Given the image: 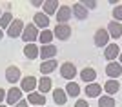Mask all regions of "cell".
Here are the masks:
<instances>
[{"instance_id":"277c9868","label":"cell","mask_w":122,"mask_h":107,"mask_svg":"<svg viewBox=\"0 0 122 107\" xmlns=\"http://www.w3.org/2000/svg\"><path fill=\"white\" fill-rule=\"evenodd\" d=\"M111 36L107 33V29H97V33L93 35V40H95V46L97 47H107V40H109Z\"/></svg>"},{"instance_id":"e0dca14e","label":"cell","mask_w":122,"mask_h":107,"mask_svg":"<svg viewBox=\"0 0 122 107\" xmlns=\"http://www.w3.org/2000/svg\"><path fill=\"white\" fill-rule=\"evenodd\" d=\"M80 80L87 82V84H95V80H97V71H95L93 67H84L80 71Z\"/></svg>"},{"instance_id":"74e56055","label":"cell","mask_w":122,"mask_h":107,"mask_svg":"<svg viewBox=\"0 0 122 107\" xmlns=\"http://www.w3.org/2000/svg\"><path fill=\"white\" fill-rule=\"evenodd\" d=\"M0 16H2V9H0Z\"/></svg>"},{"instance_id":"4316f807","label":"cell","mask_w":122,"mask_h":107,"mask_svg":"<svg viewBox=\"0 0 122 107\" xmlns=\"http://www.w3.org/2000/svg\"><path fill=\"white\" fill-rule=\"evenodd\" d=\"M53 38H55V35H53V31H49V29H44L40 33V36H38V40H40L44 46H49Z\"/></svg>"},{"instance_id":"836d02e7","label":"cell","mask_w":122,"mask_h":107,"mask_svg":"<svg viewBox=\"0 0 122 107\" xmlns=\"http://www.w3.org/2000/svg\"><path fill=\"white\" fill-rule=\"evenodd\" d=\"M15 107H27V100H20V102L16 103Z\"/></svg>"},{"instance_id":"9a60e30c","label":"cell","mask_w":122,"mask_h":107,"mask_svg":"<svg viewBox=\"0 0 122 107\" xmlns=\"http://www.w3.org/2000/svg\"><path fill=\"white\" fill-rule=\"evenodd\" d=\"M58 7H60V4H58V0H47V2H44V5H42V13L47 16H53L56 15V11H58Z\"/></svg>"},{"instance_id":"d6a6232c","label":"cell","mask_w":122,"mask_h":107,"mask_svg":"<svg viewBox=\"0 0 122 107\" xmlns=\"http://www.w3.org/2000/svg\"><path fill=\"white\" fill-rule=\"evenodd\" d=\"M5 94H7V93H5L4 89H2V87H0V105H2V102H4V98H5Z\"/></svg>"},{"instance_id":"3957f363","label":"cell","mask_w":122,"mask_h":107,"mask_svg":"<svg viewBox=\"0 0 122 107\" xmlns=\"http://www.w3.org/2000/svg\"><path fill=\"white\" fill-rule=\"evenodd\" d=\"M53 35H55V38L66 42V40H69V36H71V27L67 26V24H56Z\"/></svg>"},{"instance_id":"2e32d148","label":"cell","mask_w":122,"mask_h":107,"mask_svg":"<svg viewBox=\"0 0 122 107\" xmlns=\"http://www.w3.org/2000/svg\"><path fill=\"white\" fill-rule=\"evenodd\" d=\"M5 80L9 82V84H16V82L20 80V67L16 65H11L5 69Z\"/></svg>"},{"instance_id":"ac0fdd59","label":"cell","mask_w":122,"mask_h":107,"mask_svg":"<svg viewBox=\"0 0 122 107\" xmlns=\"http://www.w3.org/2000/svg\"><path fill=\"white\" fill-rule=\"evenodd\" d=\"M118 55H120V49H118L117 44H107V47L104 49V56H106V60H109V62L118 58Z\"/></svg>"},{"instance_id":"ffe728a7","label":"cell","mask_w":122,"mask_h":107,"mask_svg":"<svg viewBox=\"0 0 122 107\" xmlns=\"http://www.w3.org/2000/svg\"><path fill=\"white\" fill-rule=\"evenodd\" d=\"M56 67H58V64H56V60H46L40 64V73L44 74V76H47V74H51V73L55 71Z\"/></svg>"},{"instance_id":"5bb4252c","label":"cell","mask_w":122,"mask_h":107,"mask_svg":"<svg viewBox=\"0 0 122 107\" xmlns=\"http://www.w3.org/2000/svg\"><path fill=\"white\" fill-rule=\"evenodd\" d=\"M27 103H31L33 107H44V103H46V96L44 94H40V93H29L27 94Z\"/></svg>"},{"instance_id":"4fadbf2b","label":"cell","mask_w":122,"mask_h":107,"mask_svg":"<svg viewBox=\"0 0 122 107\" xmlns=\"http://www.w3.org/2000/svg\"><path fill=\"white\" fill-rule=\"evenodd\" d=\"M33 24L44 31V29H47V26H49V16L44 15L42 11H38V13H35V16H33Z\"/></svg>"},{"instance_id":"4dcf8cb0","label":"cell","mask_w":122,"mask_h":107,"mask_svg":"<svg viewBox=\"0 0 122 107\" xmlns=\"http://www.w3.org/2000/svg\"><path fill=\"white\" fill-rule=\"evenodd\" d=\"M75 107H89V103L86 100H76L75 102Z\"/></svg>"},{"instance_id":"d6986e66","label":"cell","mask_w":122,"mask_h":107,"mask_svg":"<svg viewBox=\"0 0 122 107\" xmlns=\"http://www.w3.org/2000/svg\"><path fill=\"white\" fill-rule=\"evenodd\" d=\"M107 33H109L111 38H120V36H122V24H120V22L111 20L109 24H107Z\"/></svg>"},{"instance_id":"f546056e","label":"cell","mask_w":122,"mask_h":107,"mask_svg":"<svg viewBox=\"0 0 122 107\" xmlns=\"http://www.w3.org/2000/svg\"><path fill=\"white\" fill-rule=\"evenodd\" d=\"M80 4L84 5L87 11H89V9H95V7H97V2H95V0H82Z\"/></svg>"},{"instance_id":"7a4b0ae2","label":"cell","mask_w":122,"mask_h":107,"mask_svg":"<svg viewBox=\"0 0 122 107\" xmlns=\"http://www.w3.org/2000/svg\"><path fill=\"white\" fill-rule=\"evenodd\" d=\"M24 27H25L24 22H22L20 18H15V20H13V24L7 27V36H9V38H18V36H22Z\"/></svg>"},{"instance_id":"603a6c76","label":"cell","mask_w":122,"mask_h":107,"mask_svg":"<svg viewBox=\"0 0 122 107\" xmlns=\"http://www.w3.org/2000/svg\"><path fill=\"white\" fill-rule=\"evenodd\" d=\"M51 87H53V80H51L49 76H42L40 80H38V93H40V94L49 93Z\"/></svg>"},{"instance_id":"52a82bcc","label":"cell","mask_w":122,"mask_h":107,"mask_svg":"<svg viewBox=\"0 0 122 107\" xmlns=\"http://www.w3.org/2000/svg\"><path fill=\"white\" fill-rule=\"evenodd\" d=\"M106 74L109 76V80H117L118 76L122 74V65L120 62H109L106 67Z\"/></svg>"},{"instance_id":"8fae6325","label":"cell","mask_w":122,"mask_h":107,"mask_svg":"<svg viewBox=\"0 0 122 107\" xmlns=\"http://www.w3.org/2000/svg\"><path fill=\"white\" fill-rule=\"evenodd\" d=\"M71 11H73V16H75L76 20H86L87 15H89V11H87L80 2H75V4L71 5Z\"/></svg>"},{"instance_id":"8992f818","label":"cell","mask_w":122,"mask_h":107,"mask_svg":"<svg viewBox=\"0 0 122 107\" xmlns=\"http://www.w3.org/2000/svg\"><path fill=\"white\" fill-rule=\"evenodd\" d=\"M60 76L66 78V80H73V78L76 76L75 64H71V62H64V64L60 65Z\"/></svg>"},{"instance_id":"8d00e7d4","label":"cell","mask_w":122,"mask_h":107,"mask_svg":"<svg viewBox=\"0 0 122 107\" xmlns=\"http://www.w3.org/2000/svg\"><path fill=\"white\" fill-rule=\"evenodd\" d=\"M0 107H7V105H4V103H2V105H0Z\"/></svg>"},{"instance_id":"484cf974","label":"cell","mask_w":122,"mask_h":107,"mask_svg":"<svg viewBox=\"0 0 122 107\" xmlns=\"http://www.w3.org/2000/svg\"><path fill=\"white\" fill-rule=\"evenodd\" d=\"M13 20H15V18H13V15H11L9 11L4 13V15L0 16V29H7V27L13 24Z\"/></svg>"},{"instance_id":"d4e9b609","label":"cell","mask_w":122,"mask_h":107,"mask_svg":"<svg viewBox=\"0 0 122 107\" xmlns=\"http://www.w3.org/2000/svg\"><path fill=\"white\" fill-rule=\"evenodd\" d=\"M66 94H67V96H75L76 100H78L80 87H78V84H76V82H67V85H66Z\"/></svg>"},{"instance_id":"ba28073f","label":"cell","mask_w":122,"mask_h":107,"mask_svg":"<svg viewBox=\"0 0 122 107\" xmlns=\"http://www.w3.org/2000/svg\"><path fill=\"white\" fill-rule=\"evenodd\" d=\"M56 53H58V49H56L53 44H49V46H42L40 47V58L44 62L46 60H55Z\"/></svg>"},{"instance_id":"9c48e42d","label":"cell","mask_w":122,"mask_h":107,"mask_svg":"<svg viewBox=\"0 0 122 107\" xmlns=\"http://www.w3.org/2000/svg\"><path fill=\"white\" fill-rule=\"evenodd\" d=\"M20 96H22V89L20 87H11L7 94H5V102L11 103V105H16V103L20 102Z\"/></svg>"},{"instance_id":"d590c367","label":"cell","mask_w":122,"mask_h":107,"mask_svg":"<svg viewBox=\"0 0 122 107\" xmlns=\"http://www.w3.org/2000/svg\"><path fill=\"white\" fill-rule=\"evenodd\" d=\"M118 60H120V65H122V53L118 55Z\"/></svg>"},{"instance_id":"30bf717a","label":"cell","mask_w":122,"mask_h":107,"mask_svg":"<svg viewBox=\"0 0 122 107\" xmlns=\"http://www.w3.org/2000/svg\"><path fill=\"white\" fill-rule=\"evenodd\" d=\"M36 85H38V80L35 76H24L22 82H20V89L25 91V93H33Z\"/></svg>"},{"instance_id":"7c38bea8","label":"cell","mask_w":122,"mask_h":107,"mask_svg":"<svg viewBox=\"0 0 122 107\" xmlns=\"http://www.w3.org/2000/svg\"><path fill=\"white\" fill-rule=\"evenodd\" d=\"M24 56L27 60H35L40 56V47L36 46V44H25L24 47Z\"/></svg>"},{"instance_id":"83f0119b","label":"cell","mask_w":122,"mask_h":107,"mask_svg":"<svg viewBox=\"0 0 122 107\" xmlns=\"http://www.w3.org/2000/svg\"><path fill=\"white\" fill-rule=\"evenodd\" d=\"M98 107H115V100L113 96H100L98 98Z\"/></svg>"},{"instance_id":"6da1fadb","label":"cell","mask_w":122,"mask_h":107,"mask_svg":"<svg viewBox=\"0 0 122 107\" xmlns=\"http://www.w3.org/2000/svg\"><path fill=\"white\" fill-rule=\"evenodd\" d=\"M38 36H40L38 27H36L35 24H27V26L24 27V33H22L20 38L25 42V44H35V40H38Z\"/></svg>"},{"instance_id":"cb8c5ba5","label":"cell","mask_w":122,"mask_h":107,"mask_svg":"<svg viewBox=\"0 0 122 107\" xmlns=\"http://www.w3.org/2000/svg\"><path fill=\"white\" fill-rule=\"evenodd\" d=\"M102 89H104V87L98 85L97 82H95V84H87V85H86V94H87V96H91V98L93 96H98V98H100Z\"/></svg>"},{"instance_id":"7402d4cb","label":"cell","mask_w":122,"mask_h":107,"mask_svg":"<svg viewBox=\"0 0 122 107\" xmlns=\"http://www.w3.org/2000/svg\"><path fill=\"white\" fill-rule=\"evenodd\" d=\"M53 102L56 105H66L67 102V94L64 89H53Z\"/></svg>"},{"instance_id":"1f68e13d","label":"cell","mask_w":122,"mask_h":107,"mask_svg":"<svg viewBox=\"0 0 122 107\" xmlns=\"http://www.w3.org/2000/svg\"><path fill=\"white\" fill-rule=\"evenodd\" d=\"M31 5H33V7H42V5H44V2H40V0H33V2H31Z\"/></svg>"},{"instance_id":"e575fe53","label":"cell","mask_w":122,"mask_h":107,"mask_svg":"<svg viewBox=\"0 0 122 107\" xmlns=\"http://www.w3.org/2000/svg\"><path fill=\"white\" fill-rule=\"evenodd\" d=\"M2 38H4V31L0 29V40H2Z\"/></svg>"},{"instance_id":"44dd1931","label":"cell","mask_w":122,"mask_h":107,"mask_svg":"<svg viewBox=\"0 0 122 107\" xmlns=\"http://www.w3.org/2000/svg\"><path fill=\"white\" fill-rule=\"evenodd\" d=\"M104 91L107 93V96L117 94V93L120 91V82H117V80H107L106 84H104Z\"/></svg>"},{"instance_id":"f1b7e54d","label":"cell","mask_w":122,"mask_h":107,"mask_svg":"<svg viewBox=\"0 0 122 107\" xmlns=\"http://www.w3.org/2000/svg\"><path fill=\"white\" fill-rule=\"evenodd\" d=\"M111 13H113V20L115 22H122V4L115 5V9H113Z\"/></svg>"},{"instance_id":"5b68a950","label":"cell","mask_w":122,"mask_h":107,"mask_svg":"<svg viewBox=\"0 0 122 107\" xmlns=\"http://www.w3.org/2000/svg\"><path fill=\"white\" fill-rule=\"evenodd\" d=\"M73 11H71V5H60L58 7V11H56V22L58 24H67L69 22V18H71Z\"/></svg>"}]
</instances>
